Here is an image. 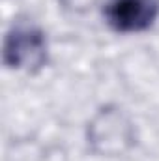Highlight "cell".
Masks as SVG:
<instances>
[{"instance_id": "7a4b0ae2", "label": "cell", "mask_w": 159, "mask_h": 161, "mask_svg": "<svg viewBox=\"0 0 159 161\" xmlns=\"http://www.w3.org/2000/svg\"><path fill=\"white\" fill-rule=\"evenodd\" d=\"M4 64L9 69L36 73L47 64L49 43L40 26L19 21L13 23L4 38Z\"/></svg>"}, {"instance_id": "6da1fadb", "label": "cell", "mask_w": 159, "mask_h": 161, "mask_svg": "<svg viewBox=\"0 0 159 161\" xmlns=\"http://www.w3.org/2000/svg\"><path fill=\"white\" fill-rule=\"evenodd\" d=\"M86 142L97 156L116 158L137 144V127L129 114L118 105H105L86 125Z\"/></svg>"}, {"instance_id": "3957f363", "label": "cell", "mask_w": 159, "mask_h": 161, "mask_svg": "<svg viewBox=\"0 0 159 161\" xmlns=\"http://www.w3.org/2000/svg\"><path fill=\"white\" fill-rule=\"evenodd\" d=\"M103 17L118 34H139L157 21L159 0H107Z\"/></svg>"}]
</instances>
